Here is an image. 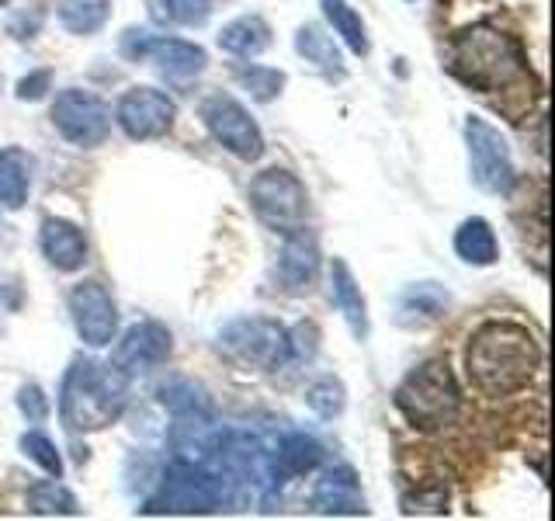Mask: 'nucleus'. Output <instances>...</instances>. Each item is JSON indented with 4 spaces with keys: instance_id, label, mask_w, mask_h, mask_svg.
Segmentation results:
<instances>
[{
    "instance_id": "nucleus-1",
    "label": "nucleus",
    "mask_w": 555,
    "mask_h": 521,
    "mask_svg": "<svg viewBox=\"0 0 555 521\" xmlns=\"http://www.w3.org/2000/svg\"><path fill=\"white\" fill-rule=\"evenodd\" d=\"M542 369V344L514 320L482 323L465 347V372L486 396H514L528 390Z\"/></svg>"
},
{
    "instance_id": "nucleus-2",
    "label": "nucleus",
    "mask_w": 555,
    "mask_h": 521,
    "mask_svg": "<svg viewBox=\"0 0 555 521\" xmlns=\"http://www.w3.org/2000/svg\"><path fill=\"white\" fill-rule=\"evenodd\" d=\"M129 376L94 358H74L60 386V421L69 434H91L115 424L129 407Z\"/></svg>"
},
{
    "instance_id": "nucleus-3",
    "label": "nucleus",
    "mask_w": 555,
    "mask_h": 521,
    "mask_svg": "<svg viewBox=\"0 0 555 521\" xmlns=\"http://www.w3.org/2000/svg\"><path fill=\"white\" fill-rule=\"evenodd\" d=\"M451 74L462 84L476 87L479 94L514 91L531 80L525 49L514 35L500 31L496 25H473L451 42Z\"/></svg>"
},
{
    "instance_id": "nucleus-4",
    "label": "nucleus",
    "mask_w": 555,
    "mask_h": 521,
    "mask_svg": "<svg viewBox=\"0 0 555 521\" xmlns=\"http://www.w3.org/2000/svg\"><path fill=\"white\" fill-rule=\"evenodd\" d=\"M396 410L416 431H441L455 424L462 410V393L451 365L444 358H427L403 376L396 386Z\"/></svg>"
},
{
    "instance_id": "nucleus-5",
    "label": "nucleus",
    "mask_w": 555,
    "mask_h": 521,
    "mask_svg": "<svg viewBox=\"0 0 555 521\" xmlns=\"http://www.w3.org/2000/svg\"><path fill=\"white\" fill-rule=\"evenodd\" d=\"M230 500V480L208 466L178 462L143 504V514H216Z\"/></svg>"
},
{
    "instance_id": "nucleus-6",
    "label": "nucleus",
    "mask_w": 555,
    "mask_h": 521,
    "mask_svg": "<svg viewBox=\"0 0 555 521\" xmlns=\"http://www.w3.org/2000/svg\"><path fill=\"white\" fill-rule=\"evenodd\" d=\"M219 347L247 369L278 372L292 361L288 330L271 317H236L219 330Z\"/></svg>"
},
{
    "instance_id": "nucleus-7",
    "label": "nucleus",
    "mask_w": 555,
    "mask_h": 521,
    "mask_svg": "<svg viewBox=\"0 0 555 521\" xmlns=\"http://www.w3.org/2000/svg\"><path fill=\"white\" fill-rule=\"evenodd\" d=\"M250 208L254 216L268 226L274 233H292L306 226V213H309V191L306 185L295 178L292 170L285 167H268L260 170L257 178L250 181Z\"/></svg>"
},
{
    "instance_id": "nucleus-8",
    "label": "nucleus",
    "mask_w": 555,
    "mask_h": 521,
    "mask_svg": "<svg viewBox=\"0 0 555 521\" xmlns=\"http://www.w3.org/2000/svg\"><path fill=\"white\" fill-rule=\"evenodd\" d=\"M465 147H468V170H473V185L482 188L486 195H511L517 181L514 174V153L507 136L496 126H490L479 115L465 118Z\"/></svg>"
},
{
    "instance_id": "nucleus-9",
    "label": "nucleus",
    "mask_w": 555,
    "mask_h": 521,
    "mask_svg": "<svg viewBox=\"0 0 555 521\" xmlns=\"http://www.w3.org/2000/svg\"><path fill=\"white\" fill-rule=\"evenodd\" d=\"M198 115L205 122L208 136H212L225 153H233L236 161L250 164V161H260V156H264V132H260V126L236 98L208 94L202 101Z\"/></svg>"
},
{
    "instance_id": "nucleus-10",
    "label": "nucleus",
    "mask_w": 555,
    "mask_h": 521,
    "mask_svg": "<svg viewBox=\"0 0 555 521\" xmlns=\"http://www.w3.org/2000/svg\"><path fill=\"white\" fill-rule=\"evenodd\" d=\"M52 126L74 147H101L112 132V109L98 94L80 91V87H66L52 101Z\"/></svg>"
},
{
    "instance_id": "nucleus-11",
    "label": "nucleus",
    "mask_w": 555,
    "mask_h": 521,
    "mask_svg": "<svg viewBox=\"0 0 555 521\" xmlns=\"http://www.w3.org/2000/svg\"><path fill=\"white\" fill-rule=\"evenodd\" d=\"M173 118H178V104H173L167 91H156V87H132L115 104L118 129L135 139V143L167 136L173 129Z\"/></svg>"
},
{
    "instance_id": "nucleus-12",
    "label": "nucleus",
    "mask_w": 555,
    "mask_h": 521,
    "mask_svg": "<svg viewBox=\"0 0 555 521\" xmlns=\"http://www.w3.org/2000/svg\"><path fill=\"white\" fill-rule=\"evenodd\" d=\"M69 306V320H74V330L80 334L83 344L91 347H108L118 334V306L112 300V292L104 289L94 278L74 285L66 295Z\"/></svg>"
},
{
    "instance_id": "nucleus-13",
    "label": "nucleus",
    "mask_w": 555,
    "mask_h": 521,
    "mask_svg": "<svg viewBox=\"0 0 555 521\" xmlns=\"http://www.w3.org/2000/svg\"><path fill=\"white\" fill-rule=\"evenodd\" d=\"M173 352V338L164 323L156 320H143L126 330V338L118 341L115 355H112V365L121 369L129 379L143 376V372H153L160 369V365L170 358Z\"/></svg>"
},
{
    "instance_id": "nucleus-14",
    "label": "nucleus",
    "mask_w": 555,
    "mask_h": 521,
    "mask_svg": "<svg viewBox=\"0 0 555 521\" xmlns=\"http://www.w3.org/2000/svg\"><path fill=\"white\" fill-rule=\"evenodd\" d=\"M320 275V243L306 226L285 233L282 254H278V285L292 295H302L312 289Z\"/></svg>"
},
{
    "instance_id": "nucleus-15",
    "label": "nucleus",
    "mask_w": 555,
    "mask_h": 521,
    "mask_svg": "<svg viewBox=\"0 0 555 521\" xmlns=\"http://www.w3.org/2000/svg\"><path fill=\"white\" fill-rule=\"evenodd\" d=\"M309 508L317 514H369L361 494V480L351 466H330L320 473V480L312 483Z\"/></svg>"
},
{
    "instance_id": "nucleus-16",
    "label": "nucleus",
    "mask_w": 555,
    "mask_h": 521,
    "mask_svg": "<svg viewBox=\"0 0 555 521\" xmlns=\"http://www.w3.org/2000/svg\"><path fill=\"white\" fill-rule=\"evenodd\" d=\"M143 60L156 63V69L167 77V80H191L205 74L208 66V52L188 39H170V35H153L146 39L143 49Z\"/></svg>"
},
{
    "instance_id": "nucleus-17",
    "label": "nucleus",
    "mask_w": 555,
    "mask_h": 521,
    "mask_svg": "<svg viewBox=\"0 0 555 521\" xmlns=\"http://www.w3.org/2000/svg\"><path fill=\"white\" fill-rule=\"evenodd\" d=\"M451 306V292L441 282H413L396 295V323L406 330H424L438 323Z\"/></svg>"
},
{
    "instance_id": "nucleus-18",
    "label": "nucleus",
    "mask_w": 555,
    "mask_h": 521,
    "mask_svg": "<svg viewBox=\"0 0 555 521\" xmlns=\"http://www.w3.org/2000/svg\"><path fill=\"white\" fill-rule=\"evenodd\" d=\"M39 243H42L46 260L56 271H80L87 265V237L77 223H69L63 216L42 219Z\"/></svg>"
},
{
    "instance_id": "nucleus-19",
    "label": "nucleus",
    "mask_w": 555,
    "mask_h": 521,
    "mask_svg": "<svg viewBox=\"0 0 555 521\" xmlns=\"http://www.w3.org/2000/svg\"><path fill=\"white\" fill-rule=\"evenodd\" d=\"M330 300H334L337 313L347 320V327H351V334L358 341L369 338V330H372V323H369V303H364L358 278H354L351 268H347L344 257H334V265H330Z\"/></svg>"
},
{
    "instance_id": "nucleus-20",
    "label": "nucleus",
    "mask_w": 555,
    "mask_h": 521,
    "mask_svg": "<svg viewBox=\"0 0 555 521\" xmlns=\"http://www.w3.org/2000/svg\"><path fill=\"white\" fill-rule=\"evenodd\" d=\"M271 456H274L278 483H288V480H299V476L312 473V469L323 462V445L312 439V434L292 431L271 448Z\"/></svg>"
},
{
    "instance_id": "nucleus-21",
    "label": "nucleus",
    "mask_w": 555,
    "mask_h": 521,
    "mask_svg": "<svg viewBox=\"0 0 555 521\" xmlns=\"http://www.w3.org/2000/svg\"><path fill=\"white\" fill-rule=\"evenodd\" d=\"M31 174H35V161L28 150L22 147L0 150V205L11 208V213L25 208L31 191Z\"/></svg>"
},
{
    "instance_id": "nucleus-22",
    "label": "nucleus",
    "mask_w": 555,
    "mask_h": 521,
    "mask_svg": "<svg viewBox=\"0 0 555 521\" xmlns=\"http://www.w3.org/2000/svg\"><path fill=\"white\" fill-rule=\"evenodd\" d=\"M295 52H299L309 66H317L326 80L347 77V66H344V56L334 42V35H326L320 25H302L299 31H295Z\"/></svg>"
},
{
    "instance_id": "nucleus-23",
    "label": "nucleus",
    "mask_w": 555,
    "mask_h": 521,
    "mask_svg": "<svg viewBox=\"0 0 555 521\" xmlns=\"http://www.w3.org/2000/svg\"><path fill=\"white\" fill-rule=\"evenodd\" d=\"M268 46H271V25L260 14H240L219 31V49L240 60L260 56Z\"/></svg>"
},
{
    "instance_id": "nucleus-24",
    "label": "nucleus",
    "mask_w": 555,
    "mask_h": 521,
    "mask_svg": "<svg viewBox=\"0 0 555 521\" xmlns=\"http://www.w3.org/2000/svg\"><path fill=\"white\" fill-rule=\"evenodd\" d=\"M455 254L465 260V265H476V268H490L496 265L500 257V243L493 226L486 223L482 216H468L459 230H455Z\"/></svg>"
},
{
    "instance_id": "nucleus-25",
    "label": "nucleus",
    "mask_w": 555,
    "mask_h": 521,
    "mask_svg": "<svg viewBox=\"0 0 555 521\" xmlns=\"http://www.w3.org/2000/svg\"><path fill=\"white\" fill-rule=\"evenodd\" d=\"M323 8V17L330 25H334V35H340V42L354 52V56H369V28H364L361 14L347 4V0H320Z\"/></svg>"
},
{
    "instance_id": "nucleus-26",
    "label": "nucleus",
    "mask_w": 555,
    "mask_h": 521,
    "mask_svg": "<svg viewBox=\"0 0 555 521\" xmlns=\"http://www.w3.org/2000/svg\"><path fill=\"white\" fill-rule=\"evenodd\" d=\"M56 17L69 35H94L108 25L112 0H60Z\"/></svg>"
},
{
    "instance_id": "nucleus-27",
    "label": "nucleus",
    "mask_w": 555,
    "mask_h": 521,
    "mask_svg": "<svg viewBox=\"0 0 555 521\" xmlns=\"http://www.w3.org/2000/svg\"><path fill=\"white\" fill-rule=\"evenodd\" d=\"M156 399L173 414V417H184V414H212V399H208L205 386L191 379H167L160 390H156Z\"/></svg>"
},
{
    "instance_id": "nucleus-28",
    "label": "nucleus",
    "mask_w": 555,
    "mask_h": 521,
    "mask_svg": "<svg viewBox=\"0 0 555 521\" xmlns=\"http://www.w3.org/2000/svg\"><path fill=\"white\" fill-rule=\"evenodd\" d=\"M233 80H236L254 101H260V104L274 101L278 94L285 91V74H282V69L260 66V63H236V66H233Z\"/></svg>"
},
{
    "instance_id": "nucleus-29",
    "label": "nucleus",
    "mask_w": 555,
    "mask_h": 521,
    "mask_svg": "<svg viewBox=\"0 0 555 521\" xmlns=\"http://www.w3.org/2000/svg\"><path fill=\"white\" fill-rule=\"evenodd\" d=\"M28 511L31 514H66V518H74L80 514V504L74 497V491L69 486L56 480H46V483H35L31 491H28Z\"/></svg>"
},
{
    "instance_id": "nucleus-30",
    "label": "nucleus",
    "mask_w": 555,
    "mask_h": 521,
    "mask_svg": "<svg viewBox=\"0 0 555 521\" xmlns=\"http://www.w3.org/2000/svg\"><path fill=\"white\" fill-rule=\"evenodd\" d=\"M156 25H202L212 14V0H146Z\"/></svg>"
},
{
    "instance_id": "nucleus-31",
    "label": "nucleus",
    "mask_w": 555,
    "mask_h": 521,
    "mask_svg": "<svg viewBox=\"0 0 555 521\" xmlns=\"http://www.w3.org/2000/svg\"><path fill=\"white\" fill-rule=\"evenodd\" d=\"M306 407L323 417V421H330V417H340L344 407H347V390L344 382L337 376H320L312 386L306 390Z\"/></svg>"
},
{
    "instance_id": "nucleus-32",
    "label": "nucleus",
    "mask_w": 555,
    "mask_h": 521,
    "mask_svg": "<svg viewBox=\"0 0 555 521\" xmlns=\"http://www.w3.org/2000/svg\"><path fill=\"white\" fill-rule=\"evenodd\" d=\"M22 452L25 456L35 462V466H42L49 476H63V459H60V452H56V445H52L42 431H25L22 434Z\"/></svg>"
},
{
    "instance_id": "nucleus-33",
    "label": "nucleus",
    "mask_w": 555,
    "mask_h": 521,
    "mask_svg": "<svg viewBox=\"0 0 555 521\" xmlns=\"http://www.w3.org/2000/svg\"><path fill=\"white\" fill-rule=\"evenodd\" d=\"M17 410L28 424H42L49 417V396L42 393V386H35V382H25L22 390H17Z\"/></svg>"
},
{
    "instance_id": "nucleus-34",
    "label": "nucleus",
    "mask_w": 555,
    "mask_h": 521,
    "mask_svg": "<svg viewBox=\"0 0 555 521\" xmlns=\"http://www.w3.org/2000/svg\"><path fill=\"white\" fill-rule=\"evenodd\" d=\"M317 347H320V330H317V323L302 320V323H295L288 330V352H292V358L309 361L312 355H317Z\"/></svg>"
},
{
    "instance_id": "nucleus-35",
    "label": "nucleus",
    "mask_w": 555,
    "mask_h": 521,
    "mask_svg": "<svg viewBox=\"0 0 555 521\" xmlns=\"http://www.w3.org/2000/svg\"><path fill=\"white\" fill-rule=\"evenodd\" d=\"M49 91H52V69H31V74L22 77L14 87L17 101H42Z\"/></svg>"
},
{
    "instance_id": "nucleus-36",
    "label": "nucleus",
    "mask_w": 555,
    "mask_h": 521,
    "mask_svg": "<svg viewBox=\"0 0 555 521\" xmlns=\"http://www.w3.org/2000/svg\"><path fill=\"white\" fill-rule=\"evenodd\" d=\"M39 25H42V14L39 11H35L31 14V22H28V14H17V17H11V35H14V39H31V35L35 31H39Z\"/></svg>"
},
{
    "instance_id": "nucleus-37",
    "label": "nucleus",
    "mask_w": 555,
    "mask_h": 521,
    "mask_svg": "<svg viewBox=\"0 0 555 521\" xmlns=\"http://www.w3.org/2000/svg\"><path fill=\"white\" fill-rule=\"evenodd\" d=\"M4 4H8V0H0V8H4Z\"/></svg>"
}]
</instances>
